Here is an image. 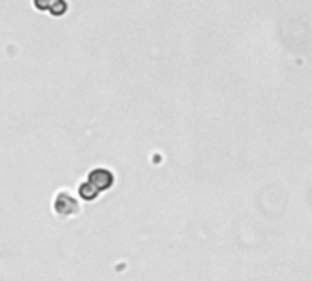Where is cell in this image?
Returning <instances> with one entry per match:
<instances>
[{
  "mask_svg": "<svg viewBox=\"0 0 312 281\" xmlns=\"http://www.w3.org/2000/svg\"><path fill=\"white\" fill-rule=\"evenodd\" d=\"M53 210L58 219H70L81 214V203L70 190H58L53 197Z\"/></svg>",
  "mask_w": 312,
  "mask_h": 281,
  "instance_id": "obj_1",
  "label": "cell"
},
{
  "mask_svg": "<svg viewBox=\"0 0 312 281\" xmlns=\"http://www.w3.org/2000/svg\"><path fill=\"white\" fill-rule=\"evenodd\" d=\"M86 181L90 183L99 194H102L104 190H110L111 186H113V183H115V176H113V172H111L110 168L99 166V168H93V170L88 174Z\"/></svg>",
  "mask_w": 312,
  "mask_h": 281,
  "instance_id": "obj_2",
  "label": "cell"
},
{
  "mask_svg": "<svg viewBox=\"0 0 312 281\" xmlns=\"http://www.w3.org/2000/svg\"><path fill=\"white\" fill-rule=\"evenodd\" d=\"M33 6L39 11L51 13L53 17H63V15L68 11L66 0H33Z\"/></svg>",
  "mask_w": 312,
  "mask_h": 281,
  "instance_id": "obj_3",
  "label": "cell"
},
{
  "mask_svg": "<svg viewBox=\"0 0 312 281\" xmlns=\"http://www.w3.org/2000/svg\"><path fill=\"white\" fill-rule=\"evenodd\" d=\"M99 196H101V194H99V192H97L95 188H93V186H91L88 181H84L81 186H79V197H81V199H84V201H95Z\"/></svg>",
  "mask_w": 312,
  "mask_h": 281,
  "instance_id": "obj_4",
  "label": "cell"
}]
</instances>
